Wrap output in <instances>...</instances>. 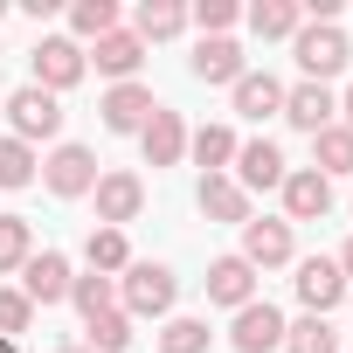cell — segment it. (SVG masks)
I'll list each match as a JSON object with an SVG mask.
<instances>
[{"mask_svg": "<svg viewBox=\"0 0 353 353\" xmlns=\"http://www.w3.org/2000/svg\"><path fill=\"white\" fill-rule=\"evenodd\" d=\"M70 305H77V312H83V325H90L97 312H111V305H118V277H97V270H90V277H77V284H70Z\"/></svg>", "mask_w": 353, "mask_h": 353, "instance_id": "obj_32", "label": "cell"}, {"mask_svg": "<svg viewBox=\"0 0 353 353\" xmlns=\"http://www.w3.org/2000/svg\"><path fill=\"white\" fill-rule=\"evenodd\" d=\"M250 270H284V263H298V236H291V222H277V215H250L243 222V250H236Z\"/></svg>", "mask_w": 353, "mask_h": 353, "instance_id": "obj_5", "label": "cell"}, {"mask_svg": "<svg viewBox=\"0 0 353 353\" xmlns=\"http://www.w3.org/2000/svg\"><path fill=\"white\" fill-rule=\"evenodd\" d=\"M0 353H21V339H0Z\"/></svg>", "mask_w": 353, "mask_h": 353, "instance_id": "obj_38", "label": "cell"}, {"mask_svg": "<svg viewBox=\"0 0 353 353\" xmlns=\"http://www.w3.org/2000/svg\"><path fill=\"white\" fill-rule=\"evenodd\" d=\"M0 111H8V139H21V145H42V139L63 132V97H49V90H35V83H21Z\"/></svg>", "mask_w": 353, "mask_h": 353, "instance_id": "obj_3", "label": "cell"}, {"mask_svg": "<svg viewBox=\"0 0 353 353\" xmlns=\"http://www.w3.org/2000/svg\"><path fill=\"white\" fill-rule=\"evenodd\" d=\"M97 111H104V132H125V139H139V132H145V118L159 111V97H152L145 83H111Z\"/></svg>", "mask_w": 353, "mask_h": 353, "instance_id": "obj_16", "label": "cell"}, {"mask_svg": "<svg viewBox=\"0 0 353 353\" xmlns=\"http://www.w3.org/2000/svg\"><path fill=\"white\" fill-rule=\"evenodd\" d=\"M243 21H250L263 42H291V35L305 28V8H298V0H256V8H250Z\"/></svg>", "mask_w": 353, "mask_h": 353, "instance_id": "obj_22", "label": "cell"}, {"mask_svg": "<svg viewBox=\"0 0 353 353\" xmlns=\"http://www.w3.org/2000/svg\"><path fill=\"white\" fill-rule=\"evenodd\" d=\"M0 14H8V0H0Z\"/></svg>", "mask_w": 353, "mask_h": 353, "instance_id": "obj_39", "label": "cell"}, {"mask_svg": "<svg viewBox=\"0 0 353 353\" xmlns=\"http://www.w3.org/2000/svg\"><path fill=\"white\" fill-rule=\"evenodd\" d=\"M173 298H181V277H173L166 263H125L118 277V312L139 325V319H173Z\"/></svg>", "mask_w": 353, "mask_h": 353, "instance_id": "obj_1", "label": "cell"}, {"mask_svg": "<svg viewBox=\"0 0 353 353\" xmlns=\"http://www.w3.org/2000/svg\"><path fill=\"white\" fill-rule=\"evenodd\" d=\"M250 298H256V270H250L243 256H215V263H208V305L243 312Z\"/></svg>", "mask_w": 353, "mask_h": 353, "instance_id": "obj_19", "label": "cell"}, {"mask_svg": "<svg viewBox=\"0 0 353 353\" xmlns=\"http://www.w3.org/2000/svg\"><path fill=\"white\" fill-rule=\"evenodd\" d=\"M277 118L298 125L305 139H319L325 125H339V97H332V83H305V77H298V83L284 90V111H277Z\"/></svg>", "mask_w": 353, "mask_h": 353, "instance_id": "obj_9", "label": "cell"}, {"mask_svg": "<svg viewBox=\"0 0 353 353\" xmlns=\"http://www.w3.org/2000/svg\"><path fill=\"white\" fill-rule=\"evenodd\" d=\"M152 339H159V353H208V339H215V332H208V319L173 312V319H159V332H152Z\"/></svg>", "mask_w": 353, "mask_h": 353, "instance_id": "obj_27", "label": "cell"}, {"mask_svg": "<svg viewBox=\"0 0 353 353\" xmlns=\"http://www.w3.org/2000/svg\"><path fill=\"white\" fill-rule=\"evenodd\" d=\"M83 63H97L111 83H139V63H145V42L132 35V28H111L104 42H90L83 49Z\"/></svg>", "mask_w": 353, "mask_h": 353, "instance_id": "obj_17", "label": "cell"}, {"mask_svg": "<svg viewBox=\"0 0 353 353\" xmlns=\"http://www.w3.org/2000/svg\"><path fill=\"white\" fill-rule=\"evenodd\" d=\"M339 125L353 132V83H346V97H339Z\"/></svg>", "mask_w": 353, "mask_h": 353, "instance_id": "obj_36", "label": "cell"}, {"mask_svg": "<svg viewBox=\"0 0 353 353\" xmlns=\"http://www.w3.org/2000/svg\"><path fill=\"white\" fill-rule=\"evenodd\" d=\"M35 325V305L21 298V284H0V339H21Z\"/></svg>", "mask_w": 353, "mask_h": 353, "instance_id": "obj_33", "label": "cell"}, {"mask_svg": "<svg viewBox=\"0 0 353 353\" xmlns=\"http://www.w3.org/2000/svg\"><path fill=\"white\" fill-rule=\"evenodd\" d=\"M229 97H236V118H256V125L284 111V83H277L270 70H243V83H236Z\"/></svg>", "mask_w": 353, "mask_h": 353, "instance_id": "obj_20", "label": "cell"}, {"mask_svg": "<svg viewBox=\"0 0 353 353\" xmlns=\"http://www.w3.org/2000/svg\"><path fill=\"white\" fill-rule=\"evenodd\" d=\"M277 353H339V332H332V319H312L305 312V319L284 325V346Z\"/></svg>", "mask_w": 353, "mask_h": 353, "instance_id": "obj_29", "label": "cell"}, {"mask_svg": "<svg viewBox=\"0 0 353 353\" xmlns=\"http://www.w3.org/2000/svg\"><path fill=\"white\" fill-rule=\"evenodd\" d=\"M188 28V8H181V0H145V8L132 14V35L152 49V42H173V35H181Z\"/></svg>", "mask_w": 353, "mask_h": 353, "instance_id": "obj_21", "label": "cell"}, {"mask_svg": "<svg viewBox=\"0 0 353 353\" xmlns=\"http://www.w3.org/2000/svg\"><path fill=\"white\" fill-rule=\"evenodd\" d=\"M56 353H90V346H83V339H70V346H56Z\"/></svg>", "mask_w": 353, "mask_h": 353, "instance_id": "obj_37", "label": "cell"}, {"mask_svg": "<svg viewBox=\"0 0 353 353\" xmlns=\"http://www.w3.org/2000/svg\"><path fill=\"white\" fill-rule=\"evenodd\" d=\"M332 263H339V277H346V291H353V236L339 243V256H332Z\"/></svg>", "mask_w": 353, "mask_h": 353, "instance_id": "obj_35", "label": "cell"}, {"mask_svg": "<svg viewBox=\"0 0 353 353\" xmlns=\"http://www.w3.org/2000/svg\"><path fill=\"white\" fill-rule=\"evenodd\" d=\"M284 152H277V139H243L236 145V173H229V181L243 188V194H256V188H284Z\"/></svg>", "mask_w": 353, "mask_h": 353, "instance_id": "obj_14", "label": "cell"}, {"mask_svg": "<svg viewBox=\"0 0 353 353\" xmlns=\"http://www.w3.org/2000/svg\"><path fill=\"white\" fill-rule=\"evenodd\" d=\"M188 70H194V83H229V90H236L250 63H243V42H236V35H201Z\"/></svg>", "mask_w": 353, "mask_h": 353, "instance_id": "obj_15", "label": "cell"}, {"mask_svg": "<svg viewBox=\"0 0 353 353\" xmlns=\"http://www.w3.org/2000/svg\"><path fill=\"white\" fill-rule=\"evenodd\" d=\"M277 194H284V222H325L332 215V181L319 166H291Z\"/></svg>", "mask_w": 353, "mask_h": 353, "instance_id": "obj_11", "label": "cell"}, {"mask_svg": "<svg viewBox=\"0 0 353 353\" xmlns=\"http://www.w3.org/2000/svg\"><path fill=\"white\" fill-rule=\"evenodd\" d=\"M188 21H194L201 35H229V28L243 21V8H236V0H201V8H188Z\"/></svg>", "mask_w": 353, "mask_h": 353, "instance_id": "obj_34", "label": "cell"}, {"mask_svg": "<svg viewBox=\"0 0 353 353\" xmlns=\"http://www.w3.org/2000/svg\"><path fill=\"white\" fill-rule=\"evenodd\" d=\"M70 284H77V270H70L63 250H35L21 263V298L28 305H70Z\"/></svg>", "mask_w": 353, "mask_h": 353, "instance_id": "obj_10", "label": "cell"}, {"mask_svg": "<svg viewBox=\"0 0 353 353\" xmlns=\"http://www.w3.org/2000/svg\"><path fill=\"white\" fill-rule=\"evenodd\" d=\"M118 28V0H77L70 8V42L83 49V42H104Z\"/></svg>", "mask_w": 353, "mask_h": 353, "instance_id": "obj_26", "label": "cell"}, {"mask_svg": "<svg viewBox=\"0 0 353 353\" xmlns=\"http://www.w3.org/2000/svg\"><path fill=\"white\" fill-rule=\"evenodd\" d=\"M90 201H97V229H125V222H139V208H145V181H139L132 166H118V173H97Z\"/></svg>", "mask_w": 353, "mask_h": 353, "instance_id": "obj_6", "label": "cell"}, {"mask_svg": "<svg viewBox=\"0 0 353 353\" xmlns=\"http://www.w3.org/2000/svg\"><path fill=\"white\" fill-rule=\"evenodd\" d=\"M236 145H243V139H236L229 125H201V132H188V152L201 159V173H229V166H236Z\"/></svg>", "mask_w": 353, "mask_h": 353, "instance_id": "obj_23", "label": "cell"}, {"mask_svg": "<svg viewBox=\"0 0 353 353\" xmlns=\"http://www.w3.org/2000/svg\"><path fill=\"white\" fill-rule=\"evenodd\" d=\"M312 166L325 173V181H339V173H353V132L346 125H325L312 139Z\"/></svg>", "mask_w": 353, "mask_h": 353, "instance_id": "obj_28", "label": "cell"}, {"mask_svg": "<svg viewBox=\"0 0 353 353\" xmlns=\"http://www.w3.org/2000/svg\"><path fill=\"white\" fill-rule=\"evenodd\" d=\"M284 325H291V319H284L270 298H250V305L229 319V346H236V353H277V346H284Z\"/></svg>", "mask_w": 353, "mask_h": 353, "instance_id": "obj_8", "label": "cell"}, {"mask_svg": "<svg viewBox=\"0 0 353 353\" xmlns=\"http://www.w3.org/2000/svg\"><path fill=\"white\" fill-rule=\"evenodd\" d=\"M83 346H90V353H125V346H132V319H125L118 305L97 312V319L83 325Z\"/></svg>", "mask_w": 353, "mask_h": 353, "instance_id": "obj_31", "label": "cell"}, {"mask_svg": "<svg viewBox=\"0 0 353 353\" xmlns=\"http://www.w3.org/2000/svg\"><path fill=\"white\" fill-rule=\"evenodd\" d=\"M83 263H90L97 277H125V263H132L125 229H90V236H83Z\"/></svg>", "mask_w": 353, "mask_h": 353, "instance_id": "obj_24", "label": "cell"}, {"mask_svg": "<svg viewBox=\"0 0 353 353\" xmlns=\"http://www.w3.org/2000/svg\"><path fill=\"white\" fill-rule=\"evenodd\" d=\"M194 201H201V215H208V222H229V229H243V222H250V194L229 181V173H201Z\"/></svg>", "mask_w": 353, "mask_h": 353, "instance_id": "obj_18", "label": "cell"}, {"mask_svg": "<svg viewBox=\"0 0 353 353\" xmlns=\"http://www.w3.org/2000/svg\"><path fill=\"white\" fill-rule=\"evenodd\" d=\"M139 152H145V166H181L188 159V118L173 104H159L145 118V132H139Z\"/></svg>", "mask_w": 353, "mask_h": 353, "instance_id": "obj_13", "label": "cell"}, {"mask_svg": "<svg viewBox=\"0 0 353 353\" xmlns=\"http://www.w3.org/2000/svg\"><path fill=\"white\" fill-rule=\"evenodd\" d=\"M42 188H49L56 201H83V194L97 188V152L77 145V139L49 145V159H42Z\"/></svg>", "mask_w": 353, "mask_h": 353, "instance_id": "obj_4", "label": "cell"}, {"mask_svg": "<svg viewBox=\"0 0 353 353\" xmlns=\"http://www.w3.org/2000/svg\"><path fill=\"white\" fill-rule=\"evenodd\" d=\"M291 56H298L305 83H332V77L353 63V42H346V28H339V21H305V28L291 35Z\"/></svg>", "mask_w": 353, "mask_h": 353, "instance_id": "obj_2", "label": "cell"}, {"mask_svg": "<svg viewBox=\"0 0 353 353\" xmlns=\"http://www.w3.org/2000/svg\"><path fill=\"white\" fill-rule=\"evenodd\" d=\"M28 256H35V229H28V215H0V277H21Z\"/></svg>", "mask_w": 353, "mask_h": 353, "instance_id": "obj_30", "label": "cell"}, {"mask_svg": "<svg viewBox=\"0 0 353 353\" xmlns=\"http://www.w3.org/2000/svg\"><path fill=\"white\" fill-rule=\"evenodd\" d=\"M83 49L70 42V35H42L35 42V90H49V97H63V90H77L83 83Z\"/></svg>", "mask_w": 353, "mask_h": 353, "instance_id": "obj_7", "label": "cell"}, {"mask_svg": "<svg viewBox=\"0 0 353 353\" xmlns=\"http://www.w3.org/2000/svg\"><path fill=\"white\" fill-rule=\"evenodd\" d=\"M35 181H42V152L21 145V139H0V188L21 194V188H35Z\"/></svg>", "mask_w": 353, "mask_h": 353, "instance_id": "obj_25", "label": "cell"}, {"mask_svg": "<svg viewBox=\"0 0 353 353\" xmlns=\"http://www.w3.org/2000/svg\"><path fill=\"white\" fill-rule=\"evenodd\" d=\"M291 284H298V305H305L312 319H332V312H339V298H346V277H339V263H332V256H305Z\"/></svg>", "mask_w": 353, "mask_h": 353, "instance_id": "obj_12", "label": "cell"}]
</instances>
